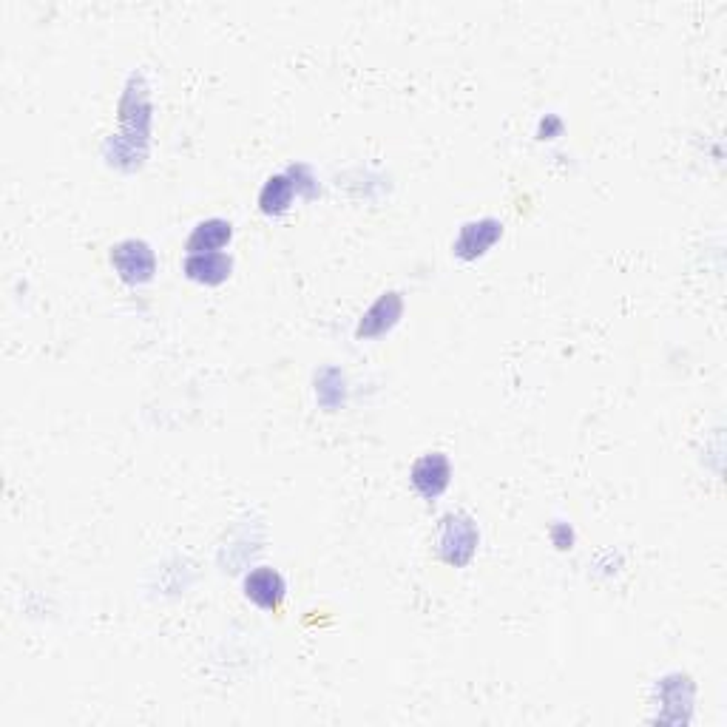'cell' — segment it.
<instances>
[{
  "label": "cell",
  "mask_w": 727,
  "mask_h": 727,
  "mask_svg": "<svg viewBox=\"0 0 727 727\" xmlns=\"http://www.w3.org/2000/svg\"><path fill=\"white\" fill-rule=\"evenodd\" d=\"M111 265L117 267L120 279L128 284L151 282L154 270H157V259L154 250L148 248L140 239H125L117 248L111 250Z\"/></svg>",
  "instance_id": "cell-1"
},
{
  "label": "cell",
  "mask_w": 727,
  "mask_h": 727,
  "mask_svg": "<svg viewBox=\"0 0 727 727\" xmlns=\"http://www.w3.org/2000/svg\"><path fill=\"white\" fill-rule=\"evenodd\" d=\"M475 549H478V532H475L472 520L463 515L446 517L444 532H441V554H444L446 563L466 566L472 560Z\"/></svg>",
  "instance_id": "cell-2"
},
{
  "label": "cell",
  "mask_w": 727,
  "mask_h": 727,
  "mask_svg": "<svg viewBox=\"0 0 727 727\" xmlns=\"http://www.w3.org/2000/svg\"><path fill=\"white\" fill-rule=\"evenodd\" d=\"M452 478V469L444 455H424L421 461H415L412 466V486L418 489V495H424L426 500H435V497L444 495V489L449 486Z\"/></svg>",
  "instance_id": "cell-3"
},
{
  "label": "cell",
  "mask_w": 727,
  "mask_h": 727,
  "mask_svg": "<svg viewBox=\"0 0 727 727\" xmlns=\"http://www.w3.org/2000/svg\"><path fill=\"white\" fill-rule=\"evenodd\" d=\"M245 594H248V600H253L259 608L276 611L284 600L282 574L273 571V568H256V571H250L248 577H245Z\"/></svg>",
  "instance_id": "cell-4"
},
{
  "label": "cell",
  "mask_w": 727,
  "mask_h": 727,
  "mask_svg": "<svg viewBox=\"0 0 727 727\" xmlns=\"http://www.w3.org/2000/svg\"><path fill=\"white\" fill-rule=\"evenodd\" d=\"M185 276L202 284H222L231 276V259L225 253H191L185 259Z\"/></svg>",
  "instance_id": "cell-5"
},
{
  "label": "cell",
  "mask_w": 727,
  "mask_h": 727,
  "mask_svg": "<svg viewBox=\"0 0 727 727\" xmlns=\"http://www.w3.org/2000/svg\"><path fill=\"white\" fill-rule=\"evenodd\" d=\"M500 233H503V228H500V222H495V219H483V222L463 225L461 239H458L455 250L461 253L463 259H475V256L486 253V250L495 245Z\"/></svg>",
  "instance_id": "cell-6"
},
{
  "label": "cell",
  "mask_w": 727,
  "mask_h": 727,
  "mask_svg": "<svg viewBox=\"0 0 727 727\" xmlns=\"http://www.w3.org/2000/svg\"><path fill=\"white\" fill-rule=\"evenodd\" d=\"M401 316V299L390 293V296H381L378 302L370 307V313L364 316L361 327H358V336H381L384 330H390L392 324Z\"/></svg>",
  "instance_id": "cell-7"
},
{
  "label": "cell",
  "mask_w": 727,
  "mask_h": 727,
  "mask_svg": "<svg viewBox=\"0 0 727 727\" xmlns=\"http://www.w3.org/2000/svg\"><path fill=\"white\" fill-rule=\"evenodd\" d=\"M231 225L225 219H208V222H199L188 239V250L191 253H213V250L225 248L231 242Z\"/></svg>",
  "instance_id": "cell-8"
},
{
  "label": "cell",
  "mask_w": 727,
  "mask_h": 727,
  "mask_svg": "<svg viewBox=\"0 0 727 727\" xmlns=\"http://www.w3.org/2000/svg\"><path fill=\"white\" fill-rule=\"evenodd\" d=\"M293 202V182L287 177H273L267 179V185L259 194V205L265 213H282L290 208Z\"/></svg>",
  "instance_id": "cell-9"
}]
</instances>
